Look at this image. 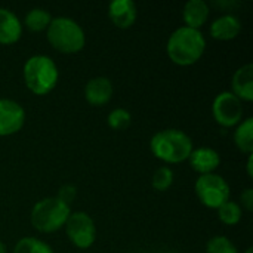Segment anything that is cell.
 Returning a JSON list of instances; mask_svg holds the SVG:
<instances>
[{
    "instance_id": "1",
    "label": "cell",
    "mask_w": 253,
    "mask_h": 253,
    "mask_svg": "<svg viewBox=\"0 0 253 253\" xmlns=\"http://www.w3.org/2000/svg\"><path fill=\"white\" fill-rule=\"evenodd\" d=\"M206 50V40L200 30L190 27L176 28L166 43V53L169 59L181 67L196 64Z\"/></svg>"
},
{
    "instance_id": "2",
    "label": "cell",
    "mask_w": 253,
    "mask_h": 253,
    "mask_svg": "<svg viewBox=\"0 0 253 253\" xmlns=\"http://www.w3.org/2000/svg\"><path fill=\"white\" fill-rule=\"evenodd\" d=\"M153 156L165 163L176 165L188 160L194 150L191 138L179 129H163L153 135L150 141Z\"/></svg>"
},
{
    "instance_id": "3",
    "label": "cell",
    "mask_w": 253,
    "mask_h": 253,
    "mask_svg": "<svg viewBox=\"0 0 253 253\" xmlns=\"http://www.w3.org/2000/svg\"><path fill=\"white\" fill-rule=\"evenodd\" d=\"M25 86L34 95H47L58 83L59 73L52 58L47 55H34L28 58L22 68Z\"/></svg>"
},
{
    "instance_id": "4",
    "label": "cell",
    "mask_w": 253,
    "mask_h": 253,
    "mask_svg": "<svg viewBox=\"0 0 253 253\" xmlns=\"http://www.w3.org/2000/svg\"><path fill=\"white\" fill-rule=\"evenodd\" d=\"M47 42L61 53H77L86 44V36L80 24L71 18L58 16L52 18L46 30Z\"/></svg>"
},
{
    "instance_id": "5",
    "label": "cell",
    "mask_w": 253,
    "mask_h": 253,
    "mask_svg": "<svg viewBox=\"0 0 253 253\" xmlns=\"http://www.w3.org/2000/svg\"><path fill=\"white\" fill-rule=\"evenodd\" d=\"M70 215L71 208L68 205L56 197H46L33 206L30 221L33 228L39 233L50 234L61 230Z\"/></svg>"
},
{
    "instance_id": "6",
    "label": "cell",
    "mask_w": 253,
    "mask_h": 253,
    "mask_svg": "<svg viewBox=\"0 0 253 253\" xmlns=\"http://www.w3.org/2000/svg\"><path fill=\"white\" fill-rule=\"evenodd\" d=\"M194 190L200 203L209 209L218 211L230 200V185L221 175L216 173L200 175L196 181Z\"/></svg>"
},
{
    "instance_id": "7",
    "label": "cell",
    "mask_w": 253,
    "mask_h": 253,
    "mask_svg": "<svg viewBox=\"0 0 253 253\" xmlns=\"http://www.w3.org/2000/svg\"><path fill=\"white\" fill-rule=\"evenodd\" d=\"M65 234L77 249H89L96 240V227L86 212H74L65 222Z\"/></svg>"
},
{
    "instance_id": "8",
    "label": "cell",
    "mask_w": 253,
    "mask_h": 253,
    "mask_svg": "<svg viewBox=\"0 0 253 253\" xmlns=\"http://www.w3.org/2000/svg\"><path fill=\"white\" fill-rule=\"evenodd\" d=\"M212 114L218 125L222 127H234L242 122L243 107L242 101L230 90L221 92L212 104Z\"/></svg>"
},
{
    "instance_id": "9",
    "label": "cell",
    "mask_w": 253,
    "mask_h": 253,
    "mask_svg": "<svg viewBox=\"0 0 253 253\" xmlns=\"http://www.w3.org/2000/svg\"><path fill=\"white\" fill-rule=\"evenodd\" d=\"M25 123V111L13 99H0V136L18 133Z\"/></svg>"
},
{
    "instance_id": "10",
    "label": "cell",
    "mask_w": 253,
    "mask_h": 253,
    "mask_svg": "<svg viewBox=\"0 0 253 253\" xmlns=\"http://www.w3.org/2000/svg\"><path fill=\"white\" fill-rule=\"evenodd\" d=\"M188 162L194 172L200 175H209V173H213L219 168L221 156L216 150L211 147H199L191 151Z\"/></svg>"
},
{
    "instance_id": "11",
    "label": "cell",
    "mask_w": 253,
    "mask_h": 253,
    "mask_svg": "<svg viewBox=\"0 0 253 253\" xmlns=\"http://www.w3.org/2000/svg\"><path fill=\"white\" fill-rule=\"evenodd\" d=\"M108 16L117 28L126 30L136 21V4L132 0H114L108 4Z\"/></svg>"
},
{
    "instance_id": "12",
    "label": "cell",
    "mask_w": 253,
    "mask_h": 253,
    "mask_svg": "<svg viewBox=\"0 0 253 253\" xmlns=\"http://www.w3.org/2000/svg\"><path fill=\"white\" fill-rule=\"evenodd\" d=\"M113 83L107 77H95L90 79L86 86H84V99L93 105V107H101L110 102L113 98Z\"/></svg>"
},
{
    "instance_id": "13",
    "label": "cell",
    "mask_w": 253,
    "mask_h": 253,
    "mask_svg": "<svg viewBox=\"0 0 253 253\" xmlns=\"http://www.w3.org/2000/svg\"><path fill=\"white\" fill-rule=\"evenodd\" d=\"M211 36L215 40H221V42H228L236 39L240 31H242V22L236 15L231 13H225L219 18H216L212 24H211Z\"/></svg>"
},
{
    "instance_id": "14",
    "label": "cell",
    "mask_w": 253,
    "mask_h": 253,
    "mask_svg": "<svg viewBox=\"0 0 253 253\" xmlns=\"http://www.w3.org/2000/svg\"><path fill=\"white\" fill-rule=\"evenodd\" d=\"M231 93L236 95L240 101L252 102L253 101V65L246 64L240 67L231 80Z\"/></svg>"
},
{
    "instance_id": "15",
    "label": "cell",
    "mask_w": 253,
    "mask_h": 253,
    "mask_svg": "<svg viewBox=\"0 0 253 253\" xmlns=\"http://www.w3.org/2000/svg\"><path fill=\"white\" fill-rule=\"evenodd\" d=\"M22 36V24L18 16L4 7H0V44H13Z\"/></svg>"
},
{
    "instance_id": "16",
    "label": "cell",
    "mask_w": 253,
    "mask_h": 253,
    "mask_svg": "<svg viewBox=\"0 0 253 253\" xmlns=\"http://www.w3.org/2000/svg\"><path fill=\"white\" fill-rule=\"evenodd\" d=\"M209 18V6L203 0H190L182 9V19L185 27L200 30Z\"/></svg>"
},
{
    "instance_id": "17",
    "label": "cell",
    "mask_w": 253,
    "mask_h": 253,
    "mask_svg": "<svg viewBox=\"0 0 253 253\" xmlns=\"http://www.w3.org/2000/svg\"><path fill=\"white\" fill-rule=\"evenodd\" d=\"M234 144L239 148V151L245 154L253 153V119L249 117L237 125V129L234 132Z\"/></svg>"
},
{
    "instance_id": "18",
    "label": "cell",
    "mask_w": 253,
    "mask_h": 253,
    "mask_svg": "<svg viewBox=\"0 0 253 253\" xmlns=\"http://www.w3.org/2000/svg\"><path fill=\"white\" fill-rule=\"evenodd\" d=\"M50 21H52V15H50L46 9L34 7V9H31V10L25 15L24 24H25V27H27L30 31H33V33H40V31H43V30H47Z\"/></svg>"
},
{
    "instance_id": "19",
    "label": "cell",
    "mask_w": 253,
    "mask_h": 253,
    "mask_svg": "<svg viewBox=\"0 0 253 253\" xmlns=\"http://www.w3.org/2000/svg\"><path fill=\"white\" fill-rule=\"evenodd\" d=\"M242 215H243V211H242L240 205L236 202H231V200H228L227 203H224L218 209L219 221L225 225H230V227L237 225L242 219Z\"/></svg>"
},
{
    "instance_id": "20",
    "label": "cell",
    "mask_w": 253,
    "mask_h": 253,
    "mask_svg": "<svg viewBox=\"0 0 253 253\" xmlns=\"http://www.w3.org/2000/svg\"><path fill=\"white\" fill-rule=\"evenodd\" d=\"M13 253H55L52 251V248L34 237H24L21 239L15 248H13Z\"/></svg>"
},
{
    "instance_id": "21",
    "label": "cell",
    "mask_w": 253,
    "mask_h": 253,
    "mask_svg": "<svg viewBox=\"0 0 253 253\" xmlns=\"http://www.w3.org/2000/svg\"><path fill=\"white\" fill-rule=\"evenodd\" d=\"M173 184V170L168 166L159 168L153 178H151V185L156 191H168Z\"/></svg>"
},
{
    "instance_id": "22",
    "label": "cell",
    "mask_w": 253,
    "mask_h": 253,
    "mask_svg": "<svg viewBox=\"0 0 253 253\" xmlns=\"http://www.w3.org/2000/svg\"><path fill=\"white\" fill-rule=\"evenodd\" d=\"M130 122H132V116L125 108H114L107 117V125L113 130H126Z\"/></svg>"
},
{
    "instance_id": "23",
    "label": "cell",
    "mask_w": 253,
    "mask_h": 253,
    "mask_svg": "<svg viewBox=\"0 0 253 253\" xmlns=\"http://www.w3.org/2000/svg\"><path fill=\"white\" fill-rule=\"evenodd\" d=\"M206 253H239V251L225 236H215L208 242Z\"/></svg>"
},
{
    "instance_id": "24",
    "label": "cell",
    "mask_w": 253,
    "mask_h": 253,
    "mask_svg": "<svg viewBox=\"0 0 253 253\" xmlns=\"http://www.w3.org/2000/svg\"><path fill=\"white\" fill-rule=\"evenodd\" d=\"M76 196H77V188H76L74 185L67 184V185H62V187L59 188L56 199H59L61 202H64L65 205L70 206V205L73 203V200L76 199Z\"/></svg>"
},
{
    "instance_id": "25",
    "label": "cell",
    "mask_w": 253,
    "mask_h": 253,
    "mask_svg": "<svg viewBox=\"0 0 253 253\" xmlns=\"http://www.w3.org/2000/svg\"><path fill=\"white\" fill-rule=\"evenodd\" d=\"M240 208H245L248 212H252L253 209V190L252 188H246L242 194H240Z\"/></svg>"
},
{
    "instance_id": "26",
    "label": "cell",
    "mask_w": 253,
    "mask_h": 253,
    "mask_svg": "<svg viewBox=\"0 0 253 253\" xmlns=\"http://www.w3.org/2000/svg\"><path fill=\"white\" fill-rule=\"evenodd\" d=\"M246 170H248V176H249V178H252L253 176V156L252 154H249V157H248Z\"/></svg>"
},
{
    "instance_id": "27",
    "label": "cell",
    "mask_w": 253,
    "mask_h": 253,
    "mask_svg": "<svg viewBox=\"0 0 253 253\" xmlns=\"http://www.w3.org/2000/svg\"><path fill=\"white\" fill-rule=\"evenodd\" d=\"M0 253H6V245L0 240Z\"/></svg>"
},
{
    "instance_id": "28",
    "label": "cell",
    "mask_w": 253,
    "mask_h": 253,
    "mask_svg": "<svg viewBox=\"0 0 253 253\" xmlns=\"http://www.w3.org/2000/svg\"><path fill=\"white\" fill-rule=\"evenodd\" d=\"M245 253H253V249L252 248H248V249H246V252Z\"/></svg>"
}]
</instances>
